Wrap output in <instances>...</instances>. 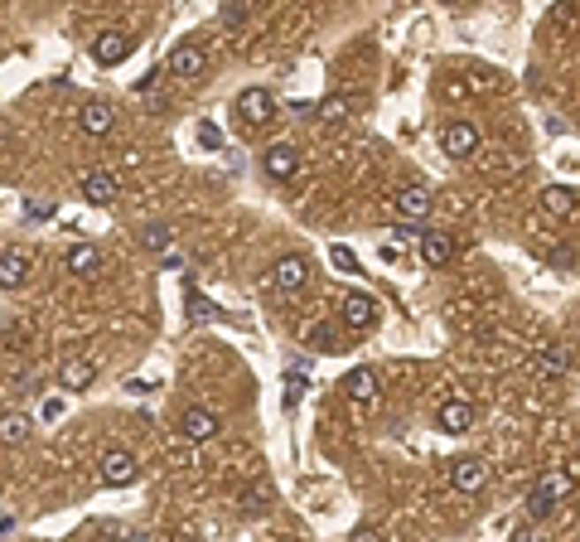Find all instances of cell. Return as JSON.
Returning a JSON list of instances; mask_svg holds the SVG:
<instances>
[{
	"label": "cell",
	"mask_w": 580,
	"mask_h": 542,
	"mask_svg": "<svg viewBox=\"0 0 580 542\" xmlns=\"http://www.w3.org/2000/svg\"><path fill=\"white\" fill-rule=\"evenodd\" d=\"M566 489H571V475H546L542 485L527 494V518H537V523H542V518H552Z\"/></svg>",
	"instance_id": "1"
},
{
	"label": "cell",
	"mask_w": 580,
	"mask_h": 542,
	"mask_svg": "<svg viewBox=\"0 0 580 542\" xmlns=\"http://www.w3.org/2000/svg\"><path fill=\"white\" fill-rule=\"evenodd\" d=\"M233 111H237L242 126H266L271 111H276V97L266 88H242V92H237V102H233Z\"/></svg>",
	"instance_id": "2"
},
{
	"label": "cell",
	"mask_w": 580,
	"mask_h": 542,
	"mask_svg": "<svg viewBox=\"0 0 580 542\" xmlns=\"http://www.w3.org/2000/svg\"><path fill=\"white\" fill-rule=\"evenodd\" d=\"M136 475H141V465H136V455L131 451H107L97 460V479L107 489H126V485H136Z\"/></svg>",
	"instance_id": "3"
},
{
	"label": "cell",
	"mask_w": 580,
	"mask_h": 542,
	"mask_svg": "<svg viewBox=\"0 0 580 542\" xmlns=\"http://www.w3.org/2000/svg\"><path fill=\"white\" fill-rule=\"evenodd\" d=\"M126 54H131V34H121V29H107V34L92 39V64H97V68L126 64Z\"/></svg>",
	"instance_id": "4"
},
{
	"label": "cell",
	"mask_w": 580,
	"mask_h": 542,
	"mask_svg": "<svg viewBox=\"0 0 580 542\" xmlns=\"http://www.w3.org/2000/svg\"><path fill=\"white\" fill-rule=\"evenodd\" d=\"M450 485L460 489V494H479V489L489 485V465H484V460H474V455L454 460V465H450Z\"/></svg>",
	"instance_id": "5"
},
{
	"label": "cell",
	"mask_w": 580,
	"mask_h": 542,
	"mask_svg": "<svg viewBox=\"0 0 580 542\" xmlns=\"http://www.w3.org/2000/svg\"><path fill=\"white\" fill-rule=\"evenodd\" d=\"M218 412H209V407H189V412L179 416V436L184 441H213L218 436Z\"/></svg>",
	"instance_id": "6"
},
{
	"label": "cell",
	"mask_w": 580,
	"mask_h": 542,
	"mask_svg": "<svg viewBox=\"0 0 580 542\" xmlns=\"http://www.w3.org/2000/svg\"><path fill=\"white\" fill-rule=\"evenodd\" d=\"M271 281H276V291H281V295H300L309 286V262L305 257H281Z\"/></svg>",
	"instance_id": "7"
},
{
	"label": "cell",
	"mask_w": 580,
	"mask_h": 542,
	"mask_svg": "<svg viewBox=\"0 0 580 542\" xmlns=\"http://www.w3.org/2000/svg\"><path fill=\"white\" fill-rule=\"evenodd\" d=\"M474 146H479V131H474L469 121H450V126L440 131V150L445 156H454V160L474 156Z\"/></svg>",
	"instance_id": "8"
},
{
	"label": "cell",
	"mask_w": 580,
	"mask_h": 542,
	"mask_svg": "<svg viewBox=\"0 0 580 542\" xmlns=\"http://www.w3.org/2000/svg\"><path fill=\"white\" fill-rule=\"evenodd\" d=\"M344 324L354 334H368L372 324H378V301H372V295H362V291H354L344 301Z\"/></svg>",
	"instance_id": "9"
},
{
	"label": "cell",
	"mask_w": 580,
	"mask_h": 542,
	"mask_svg": "<svg viewBox=\"0 0 580 542\" xmlns=\"http://www.w3.org/2000/svg\"><path fill=\"white\" fill-rule=\"evenodd\" d=\"M203 68H209V54H203L199 44H179L170 54V73L184 78V83H194V78H203Z\"/></svg>",
	"instance_id": "10"
},
{
	"label": "cell",
	"mask_w": 580,
	"mask_h": 542,
	"mask_svg": "<svg viewBox=\"0 0 580 542\" xmlns=\"http://www.w3.org/2000/svg\"><path fill=\"white\" fill-rule=\"evenodd\" d=\"M19 286H29V252L5 248L0 252V291H19Z\"/></svg>",
	"instance_id": "11"
},
{
	"label": "cell",
	"mask_w": 580,
	"mask_h": 542,
	"mask_svg": "<svg viewBox=\"0 0 580 542\" xmlns=\"http://www.w3.org/2000/svg\"><path fill=\"white\" fill-rule=\"evenodd\" d=\"M431 209H435V194H431V189H421V184H411V189H401V194H397V213H401L407 223L431 218Z\"/></svg>",
	"instance_id": "12"
},
{
	"label": "cell",
	"mask_w": 580,
	"mask_h": 542,
	"mask_svg": "<svg viewBox=\"0 0 580 542\" xmlns=\"http://www.w3.org/2000/svg\"><path fill=\"white\" fill-rule=\"evenodd\" d=\"M262 165H266V175H271V179H295L300 175V150L290 146V141H281V146L266 150Z\"/></svg>",
	"instance_id": "13"
},
{
	"label": "cell",
	"mask_w": 580,
	"mask_h": 542,
	"mask_svg": "<svg viewBox=\"0 0 580 542\" xmlns=\"http://www.w3.org/2000/svg\"><path fill=\"white\" fill-rule=\"evenodd\" d=\"M117 175H111V170H88V175H82V199L88 203H117Z\"/></svg>",
	"instance_id": "14"
},
{
	"label": "cell",
	"mask_w": 580,
	"mask_h": 542,
	"mask_svg": "<svg viewBox=\"0 0 580 542\" xmlns=\"http://www.w3.org/2000/svg\"><path fill=\"white\" fill-rule=\"evenodd\" d=\"M416 238H421V262H426V267H445V262L454 257V238L450 233L426 228V233H416Z\"/></svg>",
	"instance_id": "15"
},
{
	"label": "cell",
	"mask_w": 580,
	"mask_h": 542,
	"mask_svg": "<svg viewBox=\"0 0 580 542\" xmlns=\"http://www.w3.org/2000/svg\"><path fill=\"white\" fill-rule=\"evenodd\" d=\"M78 121L88 136H107L111 126H117V111H111V102H82L78 107Z\"/></svg>",
	"instance_id": "16"
},
{
	"label": "cell",
	"mask_w": 580,
	"mask_h": 542,
	"mask_svg": "<svg viewBox=\"0 0 580 542\" xmlns=\"http://www.w3.org/2000/svg\"><path fill=\"white\" fill-rule=\"evenodd\" d=\"M571 373V354L561 349V344H546V349H537V378L542 383H556V378Z\"/></svg>",
	"instance_id": "17"
},
{
	"label": "cell",
	"mask_w": 580,
	"mask_h": 542,
	"mask_svg": "<svg viewBox=\"0 0 580 542\" xmlns=\"http://www.w3.org/2000/svg\"><path fill=\"white\" fill-rule=\"evenodd\" d=\"M92 383H97V363L88 359H68L58 368V387H68V393H88Z\"/></svg>",
	"instance_id": "18"
},
{
	"label": "cell",
	"mask_w": 580,
	"mask_h": 542,
	"mask_svg": "<svg viewBox=\"0 0 580 542\" xmlns=\"http://www.w3.org/2000/svg\"><path fill=\"white\" fill-rule=\"evenodd\" d=\"M435 422H440V431L464 436V431L474 426V407H469V402H445L440 412H435Z\"/></svg>",
	"instance_id": "19"
},
{
	"label": "cell",
	"mask_w": 580,
	"mask_h": 542,
	"mask_svg": "<svg viewBox=\"0 0 580 542\" xmlns=\"http://www.w3.org/2000/svg\"><path fill=\"white\" fill-rule=\"evenodd\" d=\"M68 271H72V276H82V281H92V276L102 271V252L92 248V242H78V248L68 252Z\"/></svg>",
	"instance_id": "20"
},
{
	"label": "cell",
	"mask_w": 580,
	"mask_h": 542,
	"mask_svg": "<svg viewBox=\"0 0 580 542\" xmlns=\"http://www.w3.org/2000/svg\"><path fill=\"white\" fill-rule=\"evenodd\" d=\"M0 441L5 446H25L29 441V416L25 412H5L0 416Z\"/></svg>",
	"instance_id": "21"
},
{
	"label": "cell",
	"mask_w": 580,
	"mask_h": 542,
	"mask_svg": "<svg viewBox=\"0 0 580 542\" xmlns=\"http://www.w3.org/2000/svg\"><path fill=\"white\" fill-rule=\"evenodd\" d=\"M344 393L358 397V402H362V397H372V393H378V373H372V368H354V373L344 378Z\"/></svg>",
	"instance_id": "22"
},
{
	"label": "cell",
	"mask_w": 580,
	"mask_h": 542,
	"mask_svg": "<svg viewBox=\"0 0 580 542\" xmlns=\"http://www.w3.org/2000/svg\"><path fill=\"white\" fill-rule=\"evenodd\" d=\"M170 242H174V228H170V223H150V228L141 233V248H145V252H170Z\"/></svg>",
	"instance_id": "23"
},
{
	"label": "cell",
	"mask_w": 580,
	"mask_h": 542,
	"mask_svg": "<svg viewBox=\"0 0 580 542\" xmlns=\"http://www.w3.org/2000/svg\"><path fill=\"white\" fill-rule=\"evenodd\" d=\"M542 203H546L552 213H576V189H571V184H552Z\"/></svg>",
	"instance_id": "24"
},
{
	"label": "cell",
	"mask_w": 580,
	"mask_h": 542,
	"mask_svg": "<svg viewBox=\"0 0 580 542\" xmlns=\"http://www.w3.org/2000/svg\"><path fill=\"white\" fill-rule=\"evenodd\" d=\"M329 262H334L339 271H358V257L344 248V242H334V248H329Z\"/></svg>",
	"instance_id": "25"
},
{
	"label": "cell",
	"mask_w": 580,
	"mask_h": 542,
	"mask_svg": "<svg viewBox=\"0 0 580 542\" xmlns=\"http://www.w3.org/2000/svg\"><path fill=\"white\" fill-rule=\"evenodd\" d=\"M300 397H305V378H286V412H295V407H300Z\"/></svg>",
	"instance_id": "26"
},
{
	"label": "cell",
	"mask_w": 580,
	"mask_h": 542,
	"mask_svg": "<svg viewBox=\"0 0 580 542\" xmlns=\"http://www.w3.org/2000/svg\"><path fill=\"white\" fill-rule=\"evenodd\" d=\"M199 146L203 150H223V131H218L213 121H203V126H199Z\"/></svg>",
	"instance_id": "27"
},
{
	"label": "cell",
	"mask_w": 580,
	"mask_h": 542,
	"mask_svg": "<svg viewBox=\"0 0 580 542\" xmlns=\"http://www.w3.org/2000/svg\"><path fill=\"white\" fill-rule=\"evenodd\" d=\"M309 344H315V349H324V354H334V330H329V324H319V330L309 334Z\"/></svg>",
	"instance_id": "28"
},
{
	"label": "cell",
	"mask_w": 580,
	"mask_h": 542,
	"mask_svg": "<svg viewBox=\"0 0 580 542\" xmlns=\"http://www.w3.org/2000/svg\"><path fill=\"white\" fill-rule=\"evenodd\" d=\"M213 310H218V305H209L203 295H194V291H189V315H194V320H209Z\"/></svg>",
	"instance_id": "29"
},
{
	"label": "cell",
	"mask_w": 580,
	"mask_h": 542,
	"mask_svg": "<svg viewBox=\"0 0 580 542\" xmlns=\"http://www.w3.org/2000/svg\"><path fill=\"white\" fill-rule=\"evenodd\" d=\"M242 19H247V10H242V5H227V10H223V25H233V29H237Z\"/></svg>",
	"instance_id": "30"
},
{
	"label": "cell",
	"mask_w": 580,
	"mask_h": 542,
	"mask_svg": "<svg viewBox=\"0 0 580 542\" xmlns=\"http://www.w3.org/2000/svg\"><path fill=\"white\" fill-rule=\"evenodd\" d=\"M58 412H64V402H58V397H49V402H44V422H54Z\"/></svg>",
	"instance_id": "31"
}]
</instances>
